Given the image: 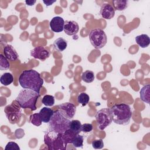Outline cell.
I'll list each match as a JSON object with an SVG mask.
<instances>
[{
    "label": "cell",
    "instance_id": "obj_5",
    "mask_svg": "<svg viewBox=\"0 0 150 150\" xmlns=\"http://www.w3.org/2000/svg\"><path fill=\"white\" fill-rule=\"evenodd\" d=\"M70 120L63 116L59 110L54 111V113L49 122V128L55 132L59 133H64L69 128Z\"/></svg>",
    "mask_w": 150,
    "mask_h": 150
},
{
    "label": "cell",
    "instance_id": "obj_26",
    "mask_svg": "<svg viewBox=\"0 0 150 150\" xmlns=\"http://www.w3.org/2000/svg\"><path fill=\"white\" fill-rule=\"evenodd\" d=\"M30 122L33 125L39 127L41 125L42 120L39 113H35L30 116Z\"/></svg>",
    "mask_w": 150,
    "mask_h": 150
},
{
    "label": "cell",
    "instance_id": "obj_11",
    "mask_svg": "<svg viewBox=\"0 0 150 150\" xmlns=\"http://www.w3.org/2000/svg\"><path fill=\"white\" fill-rule=\"evenodd\" d=\"M64 22L63 18L60 16H55L50 20L49 25L53 32L59 33L63 30Z\"/></svg>",
    "mask_w": 150,
    "mask_h": 150
},
{
    "label": "cell",
    "instance_id": "obj_33",
    "mask_svg": "<svg viewBox=\"0 0 150 150\" xmlns=\"http://www.w3.org/2000/svg\"><path fill=\"white\" fill-rule=\"evenodd\" d=\"M56 2V1H43V2L45 4V5H46V6H50V5H51L53 3H54V2Z\"/></svg>",
    "mask_w": 150,
    "mask_h": 150
},
{
    "label": "cell",
    "instance_id": "obj_3",
    "mask_svg": "<svg viewBox=\"0 0 150 150\" xmlns=\"http://www.w3.org/2000/svg\"><path fill=\"white\" fill-rule=\"evenodd\" d=\"M40 94L30 89H23L20 91L15 100L22 108H29L32 111L37 109L36 103Z\"/></svg>",
    "mask_w": 150,
    "mask_h": 150
},
{
    "label": "cell",
    "instance_id": "obj_29",
    "mask_svg": "<svg viewBox=\"0 0 150 150\" xmlns=\"http://www.w3.org/2000/svg\"><path fill=\"white\" fill-rule=\"evenodd\" d=\"M104 142L101 139H94L92 141V146L96 149H100L104 147Z\"/></svg>",
    "mask_w": 150,
    "mask_h": 150
},
{
    "label": "cell",
    "instance_id": "obj_17",
    "mask_svg": "<svg viewBox=\"0 0 150 150\" xmlns=\"http://www.w3.org/2000/svg\"><path fill=\"white\" fill-rule=\"evenodd\" d=\"M67 46V42L63 38L56 39L53 42V47L54 49L58 52H63Z\"/></svg>",
    "mask_w": 150,
    "mask_h": 150
},
{
    "label": "cell",
    "instance_id": "obj_16",
    "mask_svg": "<svg viewBox=\"0 0 150 150\" xmlns=\"http://www.w3.org/2000/svg\"><path fill=\"white\" fill-rule=\"evenodd\" d=\"M135 42L142 48H145L149 45L150 39L147 35L142 34L136 36Z\"/></svg>",
    "mask_w": 150,
    "mask_h": 150
},
{
    "label": "cell",
    "instance_id": "obj_25",
    "mask_svg": "<svg viewBox=\"0 0 150 150\" xmlns=\"http://www.w3.org/2000/svg\"><path fill=\"white\" fill-rule=\"evenodd\" d=\"M84 137L83 135L77 134L73 138L71 144L75 148H82L83 146Z\"/></svg>",
    "mask_w": 150,
    "mask_h": 150
},
{
    "label": "cell",
    "instance_id": "obj_1",
    "mask_svg": "<svg viewBox=\"0 0 150 150\" xmlns=\"http://www.w3.org/2000/svg\"><path fill=\"white\" fill-rule=\"evenodd\" d=\"M19 83L24 89H30L39 93L43 84V80L39 73L30 69L22 71L19 77Z\"/></svg>",
    "mask_w": 150,
    "mask_h": 150
},
{
    "label": "cell",
    "instance_id": "obj_27",
    "mask_svg": "<svg viewBox=\"0 0 150 150\" xmlns=\"http://www.w3.org/2000/svg\"><path fill=\"white\" fill-rule=\"evenodd\" d=\"M42 103L47 107L53 106L54 104V97L51 95H45L42 98Z\"/></svg>",
    "mask_w": 150,
    "mask_h": 150
},
{
    "label": "cell",
    "instance_id": "obj_23",
    "mask_svg": "<svg viewBox=\"0 0 150 150\" xmlns=\"http://www.w3.org/2000/svg\"><path fill=\"white\" fill-rule=\"evenodd\" d=\"M62 134H63V139H64V141H65V142L67 145L68 144H71L73 138L77 135L74 132H73L71 130H70L69 128L68 129H67Z\"/></svg>",
    "mask_w": 150,
    "mask_h": 150
},
{
    "label": "cell",
    "instance_id": "obj_6",
    "mask_svg": "<svg viewBox=\"0 0 150 150\" xmlns=\"http://www.w3.org/2000/svg\"><path fill=\"white\" fill-rule=\"evenodd\" d=\"M89 39L91 44L97 49L103 48L107 42L105 32L100 28L93 29L90 32Z\"/></svg>",
    "mask_w": 150,
    "mask_h": 150
},
{
    "label": "cell",
    "instance_id": "obj_10",
    "mask_svg": "<svg viewBox=\"0 0 150 150\" xmlns=\"http://www.w3.org/2000/svg\"><path fill=\"white\" fill-rule=\"evenodd\" d=\"M30 55L35 59L44 61L50 56V52L45 47L38 46L30 51Z\"/></svg>",
    "mask_w": 150,
    "mask_h": 150
},
{
    "label": "cell",
    "instance_id": "obj_22",
    "mask_svg": "<svg viewBox=\"0 0 150 150\" xmlns=\"http://www.w3.org/2000/svg\"><path fill=\"white\" fill-rule=\"evenodd\" d=\"M94 74L91 70H86L81 74V79L86 83H92L94 80Z\"/></svg>",
    "mask_w": 150,
    "mask_h": 150
},
{
    "label": "cell",
    "instance_id": "obj_31",
    "mask_svg": "<svg viewBox=\"0 0 150 150\" xmlns=\"http://www.w3.org/2000/svg\"><path fill=\"white\" fill-rule=\"evenodd\" d=\"M93 125L89 123H85L81 125V131L84 132H89L93 130Z\"/></svg>",
    "mask_w": 150,
    "mask_h": 150
},
{
    "label": "cell",
    "instance_id": "obj_15",
    "mask_svg": "<svg viewBox=\"0 0 150 150\" xmlns=\"http://www.w3.org/2000/svg\"><path fill=\"white\" fill-rule=\"evenodd\" d=\"M39 113L42 118V122L45 123H48L50 121L54 113V111L52 108L45 107H43L40 110Z\"/></svg>",
    "mask_w": 150,
    "mask_h": 150
},
{
    "label": "cell",
    "instance_id": "obj_30",
    "mask_svg": "<svg viewBox=\"0 0 150 150\" xmlns=\"http://www.w3.org/2000/svg\"><path fill=\"white\" fill-rule=\"evenodd\" d=\"M5 150H20V148L19 146V145L15 142H9L5 148Z\"/></svg>",
    "mask_w": 150,
    "mask_h": 150
},
{
    "label": "cell",
    "instance_id": "obj_28",
    "mask_svg": "<svg viewBox=\"0 0 150 150\" xmlns=\"http://www.w3.org/2000/svg\"><path fill=\"white\" fill-rule=\"evenodd\" d=\"M9 63L7 59L2 54H0V70H5L9 68Z\"/></svg>",
    "mask_w": 150,
    "mask_h": 150
},
{
    "label": "cell",
    "instance_id": "obj_9",
    "mask_svg": "<svg viewBox=\"0 0 150 150\" xmlns=\"http://www.w3.org/2000/svg\"><path fill=\"white\" fill-rule=\"evenodd\" d=\"M58 110L63 116L70 120L75 115L76 106L70 103H64L58 105Z\"/></svg>",
    "mask_w": 150,
    "mask_h": 150
},
{
    "label": "cell",
    "instance_id": "obj_19",
    "mask_svg": "<svg viewBox=\"0 0 150 150\" xmlns=\"http://www.w3.org/2000/svg\"><path fill=\"white\" fill-rule=\"evenodd\" d=\"M113 8L117 11H124L128 7V1L126 0H114L112 1Z\"/></svg>",
    "mask_w": 150,
    "mask_h": 150
},
{
    "label": "cell",
    "instance_id": "obj_2",
    "mask_svg": "<svg viewBox=\"0 0 150 150\" xmlns=\"http://www.w3.org/2000/svg\"><path fill=\"white\" fill-rule=\"evenodd\" d=\"M110 110L114 123L119 125H128L129 123L132 112L129 105L125 103L115 104Z\"/></svg>",
    "mask_w": 150,
    "mask_h": 150
},
{
    "label": "cell",
    "instance_id": "obj_20",
    "mask_svg": "<svg viewBox=\"0 0 150 150\" xmlns=\"http://www.w3.org/2000/svg\"><path fill=\"white\" fill-rule=\"evenodd\" d=\"M81 124L77 120H71L69 124V129L76 134H79L81 131Z\"/></svg>",
    "mask_w": 150,
    "mask_h": 150
},
{
    "label": "cell",
    "instance_id": "obj_7",
    "mask_svg": "<svg viewBox=\"0 0 150 150\" xmlns=\"http://www.w3.org/2000/svg\"><path fill=\"white\" fill-rule=\"evenodd\" d=\"M21 108L16 100L5 107L4 111L6 117L11 124H14L19 121L22 115Z\"/></svg>",
    "mask_w": 150,
    "mask_h": 150
},
{
    "label": "cell",
    "instance_id": "obj_12",
    "mask_svg": "<svg viewBox=\"0 0 150 150\" xmlns=\"http://www.w3.org/2000/svg\"><path fill=\"white\" fill-rule=\"evenodd\" d=\"M100 13L104 19H111L115 15V9L111 5L104 3L101 6Z\"/></svg>",
    "mask_w": 150,
    "mask_h": 150
},
{
    "label": "cell",
    "instance_id": "obj_8",
    "mask_svg": "<svg viewBox=\"0 0 150 150\" xmlns=\"http://www.w3.org/2000/svg\"><path fill=\"white\" fill-rule=\"evenodd\" d=\"M95 118L98 127L100 130H104L112 121L110 110L108 108H102L98 110L96 112Z\"/></svg>",
    "mask_w": 150,
    "mask_h": 150
},
{
    "label": "cell",
    "instance_id": "obj_21",
    "mask_svg": "<svg viewBox=\"0 0 150 150\" xmlns=\"http://www.w3.org/2000/svg\"><path fill=\"white\" fill-rule=\"evenodd\" d=\"M13 81V77L10 73H5L1 76L0 82L1 83L5 86H8L11 84Z\"/></svg>",
    "mask_w": 150,
    "mask_h": 150
},
{
    "label": "cell",
    "instance_id": "obj_4",
    "mask_svg": "<svg viewBox=\"0 0 150 150\" xmlns=\"http://www.w3.org/2000/svg\"><path fill=\"white\" fill-rule=\"evenodd\" d=\"M44 142L49 149L61 150L66 149V144L62 133H59L49 128L44 135Z\"/></svg>",
    "mask_w": 150,
    "mask_h": 150
},
{
    "label": "cell",
    "instance_id": "obj_18",
    "mask_svg": "<svg viewBox=\"0 0 150 150\" xmlns=\"http://www.w3.org/2000/svg\"><path fill=\"white\" fill-rule=\"evenodd\" d=\"M149 84L144 86L140 90V98L141 100L147 104L149 103Z\"/></svg>",
    "mask_w": 150,
    "mask_h": 150
},
{
    "label": "cell",
    "instance_id": "obj_32",
    "mask_svg": "<svg viewBox=\"0 0 150 150\" xmlns=\"http://www.w3.org/2000/svg\"><path fill=\"white\" fill-rule=\"evenodd\" d=\"M35 2H36V1H31V0L30 1H29V0L25 1L26 4L28 6H32L35 4Z\"/></svg>",
    "mask_w": 150,
    "mask_h": 150
},
{
    "label": "cell",
    "instance_id": "obj_14",
    "mask_svg": "<svg viewBox=\"0 0 150 150\" xmlns=\"http://www.w3.org/2000/svg\"><path fill=\"white\" fill-rule=\"evenodd\" d=\"M4 53L5 57L11 61L16 60L19 56L16 50L11 45H7L4 47Z\"/></svg>",
    "mask_w": 150,
    "mask_h": 150
},
{
    "label": "cell",
    "instance_id": "obj_24",
    "mask_svg": "<svg viewBox=\"0 0 150 150\" xmlns=\"http://www.w3.org/2000/svg\"><path fill=\"white\" fill-rule=\"evenodd\" d=\"M77 102L79 104H81L82 106H86L89 102L90 97L87 93L83 92L79 94L77 98Z\"/></svg>",
    "mask_w": 150,
    "mask_h": 150
},
{
    "label": "cell",
    "instance_id": "obj_13",
    "mask_svg": "<svg viewBox=\"0 0 150 150\" xmlns=\"http://www.w3.org/2000/svg\"><path fill=\"white\" fill-rule=\"evenodd\" d=\"M79 30V24L74 21H66L64 22V29L65 33L69 36L77 34Z\"/></svg>",
    "mask_w": 150,
    "mask_h": 150
}]
</instances>
